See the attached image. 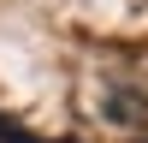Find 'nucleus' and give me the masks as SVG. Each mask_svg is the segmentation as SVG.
<instances>
[{"label": "nucleus", "instance_id": "nucleus-1", "mask_svg": "<svg viewBox=\"0 0 148 143\" xmlns=\"http://www.w3.org/2000/svg\"><path fill=\"white\" fill-rule=\"evenodd\" d=\"M0 143H47V137H30L18 119H6V113H0Z\"/></svg>", "mask_w": 148, "mask_h": 143}]
</instances>
